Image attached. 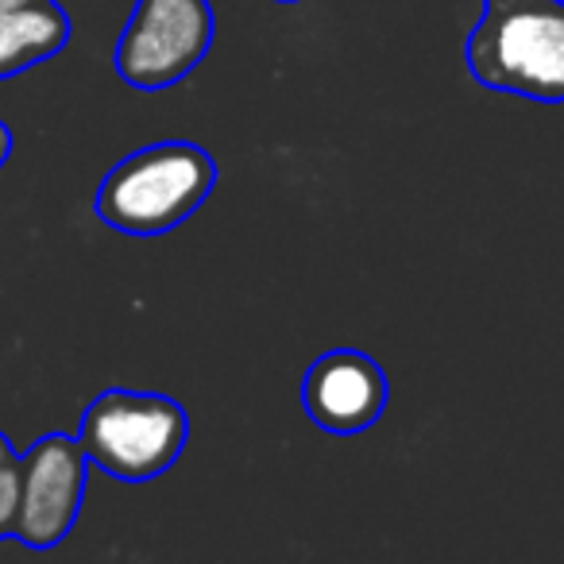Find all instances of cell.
Returning <instances> with one entry per match:
<instances>
[{"mask_svg":"<svg viewBox=\"0 0 564 564\" xmlns=\"http://www.w3.org/2000/svg\"><path fill=\"white\" fill-rule=\"evenodd\" d=\"M391 402L387 371L356 348H333L310 364L302 379V406L317 430L352 437L383 417Z\"/></svg>","mask_w":564,"mask_h":564,"instance_id":"8992f818","label":"cell"},{"mask_svg":"<svg viewBox=\"0 0 564 564\" xmlns=\"http://www.w3.org/2000/svg\"><path fill=\"white\" fill-rule=\"evenodd\" d=\"M12 155V128L0 120V171H4V163H9Z\"/></svg>","mask_w":564,"mask_h":564,"instance_id":"9c48e42d","label":"cell"},{"mask_svg":"<svg viewBox=\"0 0 564 564\" xmlns=\"http://www.w3.org/2000/svg\"><path fill=\"white\" fill-rule=\"evenodd\" d=\"M70 43V17L58 0L0 4V82L55 58Z\"/></svg>","mask_w":564,"mask_h":564,"instance_id":"52a82bcc","label":"cell"},{"mask_svg":"<svg viewBox=\"0 0 564 564\" xmlns=\"http://www.w3.org/2000/svg\"><path fill=\"white\" fill-rule=\"evenodd\" d=\"M464 63L484 89L564 105V0H484Z\"/></svg>","mask_w":564,"mask_h":564,"instance_id":"6da1fadb","label":"cell"},{"mask_svg":"<svg viewBox=\"0 0 564 564\" xmlns=\"http://www.w3.org/2000/svg\"><path fill=\"white\" fill-rule=\"evenodd\" d=\"M9 460H17V448H12V441L0 433V468H4Z\"/></svg>","mask_w":564,"mask_h":564,"instance_id":"30bf717a","label":"cell"},{"mask_svg":"<svg viewBox=\"0 0 564 564\" xmlns=\"http://www.w3.org/2000/svg\"><path fill=\"white\" fill-rule=\"evenodd\" d=\"M189 417L178 399L155 391L109 387L86 406L78 445L94 468L124 484H148L186 453Z\"/></svg>","mask_w":564,"mask_h":564,"instance_id":"3957f363","label":"cell"},{"mask_svg":"<svg viewBox=\"0 0 564 564\" xmlns=\"http://www.w3.org/2000/svg\"><path fill=\"white\" fill-rule=\"evenodd\" d=\"M217 186V163L189 140H163L124 155L101 178L94 213L124 236H166L186 225Z\"/></svg>","mask_w":564,"mask_h":564,"instance_id":"7a4b0ae2","label":"cell"},{"mask_svg":"<svg viewBox=\"0 0 564 564\" xmlns=\"http://www.w3.org/2000/svg\"><path fill=\"white\" fill-rule=\"evenodd\" d=\"M20 518V456L0 468V541L17 538Z\"/></svg>","mask_w":564,"mask_h":564,"instance_id":"ba28073f","label":"cell"},{"mask_svg":"<svg viewBox=\"0 0 564 564\" xmlns=\"http://www.w3.org/2000/svg\"><path fill=\"white\" fill-rule=\"evenodd\" d=\"M274 4H299V0H274Z\"/></svg>","mask_w":564,"mask_h":564,"instance_id":"7c38bea8","label":"cell"},{"mask_svg":"<svg viewBox=\"0 0 564 564\" xmlns=\"http://www.w3.org/2000/svg\"><path fill=\"white\" fill-rule=\"evenodd\" d=\"M0 4H40V0H0Z\"/></svg>","mask_w":564,"mask_h":564,"instance_id":"8fae6325","label":"cell"},{"mask_svg":"<svg viewBox=\"0 0 564 564\" xmlns=\"http://www.w3.org/2000/svg\"><path fill=\"white\" fill-rule=\"evenodd\" d=\"M213 40L209 0H135L117 40V74L132 89H171L205 63Z\"/></svg>","mask_w":564,"mask_h":564,"instance_id":"277c9868","label":"cell"},{"mask_svg":"<svg viewBox=\"0 0 564 564\" xmlns=\"http://www.w3.org/2000/svg\"><path fill=\"white\" fill-rule=\"evenodd\" d=\"M89 460L78 437L47 433L20 456V518L17 541L35 553L55 549L78 525L86 502Z\"/></svg>","mask_w":564,"mask_h":564,"instance_id":"5b68a950","label":"cell"}]
</instances>
